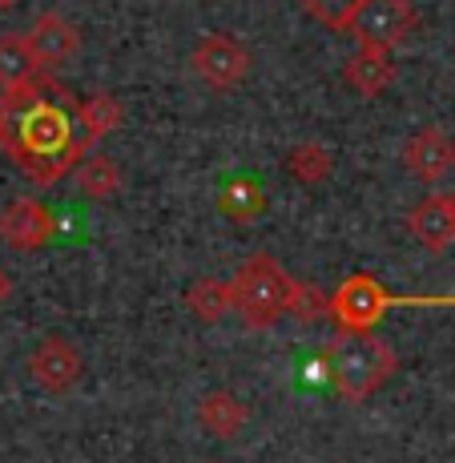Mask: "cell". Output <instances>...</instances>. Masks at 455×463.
<instances>
[{
	"label": "cell",
	"instance_id": "30bf717a",
	"mask_svg": "<svg viewBox=\"0 0 455 463\" xmlns=\"http://www.w3.org/2000/svg\"><path fill=\"white\" fill-rule=\"evenodd\" d=\"M403 165L419 182H440L455 169V137L440 126H423L403 146Z\"/></svg>",
	"mask_w": 455,
	"mask_h": 463
},
{
	"label": "cell",
	"instance_id": "8fae6325",
	"mask_svg": "<svg viewBox=\"0 0 455 463\" xmlns=\"http://www.w3.org/2000/svg\"><path fill=\"white\" fill-rule=\"evenodd\" d=\"M407 234L415 238L423 250L431 254H443L448 246L455 242V218H451V206L443 194H435V198H423L415 202L412 210H407Z\"/></svg>",
	"mask_w": 455,
	"mask_h": 463
},
{
	"label": "cell",
	"instance_id": "6da1fadb",
	"mask_svg": "<svg viewBox=\"0 0 455 463\" xmlns=\"http://www.w3.org/2000/svg\"><path fill=\"white\" fill-rule=\"evenodd\" d=\"M0 149L37 185H57L89 154L77 126V97L44 73L0 93Z\"/></svg>",
	"mask_w": 455,
	"mask_h": 463
},
{
	"label": "cell",
	"instance_id": "2e32d148",
	"mask_svg": "<svg viewBox=\"0 0 455 463\" xmlns=\"http://www.w3.org/2000/svg\"><path fill=\"white\" fill-rule=\"evenodd\" d=\"M73 182L81 185L85 198L105 202L121 190V165L113 162L109 154H101V149H89V154L81 157V165L73 169Z\"/></svg>",
	"mask_w": 455,
	"mask_h": 463
},
{
	"label": "cell",
	"instance_id": "277c9868",
	"mask_svg": "<svg viewBox=\"0 0 455 463\" xmlns=\"http://www.w3.org/2000/svg\"><path fill=\"white\" fill-rule=\"evenodd\" d=\"M391 307H395V295H391V290L367 270L346 274L331 295L335 326L338 331H351V335H374V326L387 318Z\"/></svg>",
	"mask_w": 455,
	"mask_h": 463
},
{
	"label": "cell",
	"instance_id": "5b68a950",
	"mask_svg": "<svg viewBox=\"0 0 455 463\" xmlns=\"http://www.w3.org/2000/svg\"><path fill=\"white\" fill-rule=\"evenodd\" d=\"M415 24H419V13L412 0H363L351 21V33L359 37L363 49L395 52L415 33Z\"/></svg>",
	"mask_w": 455,
	"mask_h": 463
},
{
	"label": "cell",
	"instance_id": "9c48e42d",
	"mask_svg": "<svg viewBox=\"0 0 455 463\" xmlns=\"http://www.w3.org/2000/svg\"><path fill=\"white\" fill-rule=\"evenodd\" d=\"M24 41H29L41 73L69 65V61L81 52V33H77V24L69 21V16H61V13H41L37 24L24 33Z\"/></svg>",
	"mask_w": 455,
	"mask_h": 463
},
{
	"label": "cell",
	"instance_id": "ac0fdd59",
	"mask_svg": "<svg viewBox=\"0 0 455 463\" xmlns=\"http://www.w3.org/2000/svg\"><path fill=\"white\" fill-rule=\"evenodd\" d=\"M185 310H190L198 323H222V318L234 310V290H230V279H198L190 290H185Z\"/></svg>",
	"mask_w": 455,
	"mask_h": 463
},
{
	"label": "cell",
	"instance_id": "ffe728a7",
	"mask_svg": "<svg viewBox=\"0 0 455 463\" xmlns=\"http://www.w3.org/2000/svg\"><path fill=\"white\" fill-rule=\"evenodd\" d=\"M299 5L307 8V13L315 16L323 29H331V33H351V21H355V13H359L363 0H299Z\"/></svg>",
	"mask_w": 455,
	"mask_h": 463
},
{
	"label": "cell",
	"instance_id": "5bb4252c",
	"mask_svg": "<svg viewBox=\"0 0 455 463\" xmlns=\"http://www.w3.org/2000/svg\"><path fill=\"white\" fill-rule=\"evenodd\" d=\"M125 121V105L113 93H89L77 97V126H81L85 146L93 149L101 137H109L113 129H121Z\"/></svg>",
	"mask_w": 455,
	"mask_h": 463
},
{
	"label": "cell",
	"instance_id": "cb8c5ba5",
	"mask_svg": "<svg viewBox=\"0 0 455 463\" xmlns=\"http://www.w3.org/2000/svg\"><path fill=\"white\" fill-rule=\"evenodd\" d=\"M443 198H448V206H451V218H455V190H451V194H443Z\"/></svg>",
	"mask_w": 455,
	"mask_h": 463
},
{
	"label": "cell",
	"instance_id": "7c38bea8",
	"mask_svg": "<svg viewBox=\"0 0 455 463\" xmlns=\"http://www.w3.org/2000/svg\"><path fill=\"white\" fill-rule=\"evenodd\" d=\"M395 77H399L395 61L383 49H359L343 61V85L355 89L359 97H383L395 85Z\"/></svg>",
	"mask_w": 455,
	"mask_h": 463
},
{
	"label": "cell",
	"instance_id": "3957f363",
	"mask_svg": "<svg viewBox=\"0 0 455 463\" xmlns=\"http://www.w3.org/2000/svg\"><path fill=\"white\" fill-rule=\"evenodd\" d=\"M230 290H234V310L250 331H270L282 318H290V302L299 290V279L274 254H250L234 274H230Z\"/></svg>",
	"mask_w": 455,
	"mask_h": 463
},
{
	"label": "cell",
	"instance_id": "7a4b0ae2",
	"mask_svg": "<svg viewBox=\"0 0 455 463\" xmlns=\"http://www.w3.org/2000/svg\"><path fill=\"white\" fill-rule=\"evenodd\" d=\"M323 371L343 403H367L391 375H399V354L374 335L338 331L323 351Z\"/></svg>",
	"mask_w": 455,
	"mask_h": 463
},
{
	"label": "cell",
	"instance_id": "44dd1931",
	"mask_svg": "<svg viewBox=\"0 0 455 463\" xmlns=\"http://www.w3.org/2000/svg\"><path fill=\"white\" fill-rule=\"evenodd\" d=\"M290 318L302 326H315V323H323V318H331V295H323V290L310 287V282H299L294 302H290Z\"/></svg>",
	"mask_w": 455,
	"mask_h": 463
},
{
	"label": "cell",
	"instance_id": "ba28073f",
	"mask_svg": "<svg viewBox=\"0 0 455 463\" xmlns=\"http://www.w3.org/2000/svg\"><path fill=\"white\" fill-rule=\"evenodd\" d=\"M0 238L13 250H41L57 238V213L41 198H13L0 210Z\"/></svg>",
	"mask_w": 455,
	"mask_h": 463
},
{
	"label": "cell",
	"instance_id": "52a82bcc",
	"mask_svg": "<svg viewBox=\"0 0 455 463\" xmlns=\"http://www.w3.org/2000/svg\"><path fill=\"white\" fill-rule=\"evenodd\" d=\"M29 375L49 395H69L77 383L85 379V354L73 338L65 335H44L37 351L29 354Z\"/></svg>",
	"mask_w": 455,
	"mask_h": 463
},
{
	"label": "cell",
	"instance_id": "603a6c76",
	"mask_svg": "<svg viewBox=\"0 0 455 463\" xmlns=\"http://www.w3.org/2000/svg\"><path fill=\"white\" fill-rule=\"evenodd\" d=\"M16 5H21V0H0V13H13Z\"/></svg>",
	"mask_w": 455,
	"mask_h": 463
},
{
	"label": "cell",
	"instance_id": "9a60e30c",
	"mask_svg": "<svg viewBox=\"0 0 455 463\" xmlns=\"http://www.w3.org/2000/svg\"><path fill=\"white\" fill-rule=\"evenodd\" d=\"M266 190L254 182V177H234V182H226V190L218 194V210L226 213V222H234V226H250V222H258L266 213Z\"/></svg>",
	"mask_w": 455,
	"mask_h": 463
},
{
	"label": "cell",
	"instance_id": "e0dca14e",
	"mask_svg": "<svg viewBox=\"0 0 455 463\" xmlns=\"http://www.w3.org/2000/svg\"><path fill=\"white\" fill-rule=\"evenodd\" d=\"M282 165H287V174L302 185H327L335 177V154L323 141H299Z\"/></svg>",
	"mask_w": 455,
	"mask_h": 463
},
{
	"label": "cell",
	"instance_id": "d6986e66",
	"mask_svg": "<svg viewBox=\"0 0 455 463\" xmlns=\"http://www.w3.org/2000/svg\"><path fill=\"white\" fill-rule=\"evenodd\" d=\"M41 77V65L33 57L29 41L24 37H0V93L21 89Z\"/></svg>",
	"mask_w": 455,
	"mask_h": 463
},
{
	"label": "cell",
	"instance_id": "7402d4cb",
	"mask_svg": "<svg viewBox=\"0 0 455 463\" xmlns=\"http://www.w3.org/2000/svg\"><path fill=\"white\" fill-rule=\"evenodd\" d=\"M13 295H16V282H13V274L0 266V307H5V302H13Z\"/></svg>",
	"mask_w": 455,
	"mask_h": 463
},
{
	"label": "cell",
	"instance_id": "d4e9b609",
	"mask_svg": "<svg viewBox=\"0 0 455 463\" xmlns=\"http://www.w3.org/2000/svg\"><path fill=\"white\" fill-rule=\"evenodd\" d=\"M451 52H455V41H451Z\"/></svg>",
	"mask_w": 455,
	"mask_h": 463
},
{
	"label": "cell",
	"instance_id": "8992f818",
	"mask_svg": "<svg viewBox=\"0 0 455 463\" xmlns=\"http://www.w3.org/2000/svg\"><path fill=\"white\" fill-rule=\"evenodd\" d=\"M190 65L210 89L230 93V89H238L250 77V49L234 33H206V37L194 44Z\"/></svg>",
	"mask_w": 455,
	"mask_h": 463
},
{
	"label": "cell",
	"instance_id": "4fadbf2b",
	"mask_svg": "<svg viewBox=\"0 0 455 463\" xmlns=\"http://www.w3.org/2000/svg\"><path fill=\"white\" fill-rule=\"evenodd\" d=\"M246 420H250V407L226 387L206 391L198 399V423L206 427L213 439H238L246 431Z\"/></svg>",
	"mask_w": 455,
	"mask_h": 463
}]
</instances>
